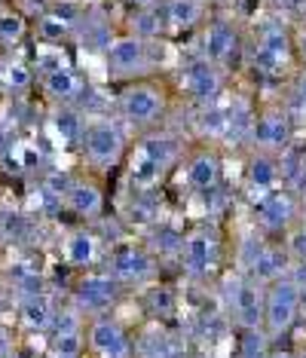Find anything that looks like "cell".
I'll return each instance as SVG.
<instances>
[{
	"label": "cell",
	"instance_id": "32",
	"mask_svg": "<svg viewBox=\"0 0 306 358\" xmlns=\"http://www.w3.org/2000/svg\"><path fill=\"white\" fill-rule=\"evenodd\" d=\"M15 352V340H13V334L0 324V358H13Z\"/></svg>",
	"mask_w": 306,
	"mask_h": 358
},
{
	"label": "cell",
	"instance_id": "10",
	"mask_svg": "<svg viewBox=\"0 0 306 358\" xmlns=\"http://www.w3.org/2000/svg\"><path fill=\"white\" fill-rule=\"evenodd\" d=\"M83 13L86 10L80 0H52L50 10L37 15V25H34L37 43L61 46L64 40H71L77 34L80 22H83Z\"/></svg>",
	"mask_w": 306,
	"mask_h": 358
},
{
	"label": "cell",
	"instance_id": "16",
	"mask_svg": "<svg viewBox=\"0 0 306 358\" xmlns=\"http://www.w3.org/2000/svg\"><path fill=\"white\" fill-rule=\"evenodd\" d=\"M37 80H40L43 95L55 104V108H77V104L86 99V92H89L83 74H80L74 64H61V68H55Z\"/></svg>",
	"mask_w": 306,
	"mask_h": 358
},
{
	"label": "cell",
	"instance_id": "7",
	"mask_svg": "<svg viewBox=\"0 0 306 358\" xmlns=\"http://www.w3.org/2000/svg\"><path fill=\"white\" fill-rule=\"evenodd\" d=\"M178 260L184 273L193 279H208L221 266V239H217L214 227H196V230L184 233Z\"/></svg>",
	"mask_w": 306,
	"mask_h": 358
},
{
	"label": "cell",
	"instance_id": "1",
	"mask_svg": "<svg viewBox=\"0 0 306 358\" xmlns=\"http://www.w3.org/2000/svg\"><path fill=\"white\" fill-rule=\"evenodd\" d=\"M80 153H83V162L92 172L110 175L129 157V141H126L123 126L108 117L86 120L83 138H80Z\"/></svg>",
	"mask_w": 306,
	"mask_h": 358
},
{
	"label": "cell",
	"instance_id": "37",
	"mask_svg": "<svg viewBox=\"0 0 306 358\" xmlns=\"http://www.w3.org/2000/svg\"><path fill=\"white\" fill-rule=\"evenodd\" d=\"M300 25H306V0H300Z\"/></svg>",
	"mask_w": 306,
	"mask_h": 358
},
{
	"label": "cell",
	"instance_id": "19",
	"mask_svg": "<svg viewBox=\"0 0 306 358\" xmlns=\"http://www.w3.org/2000/svg\"><path fill=\"white\" fill-rule=\"evenodd\" d=\"M221 178H224V166H221L217 150H212V148L193 150L187 162H184V181H187V187L193 193H199V196L214 193L217 187H221Z\"/></svg>",
	"mask_w": 306,
	"mask_h": 358
},
{
	"label": "cell",
	"instance_id": "20",
	"mask_svg": "<svg viewBox=\"0 0 306 358\" xmlns=\"http://www.w3.org/2000/svg\"><path fill=\"white\" fill-rule=\"evenodd\" d=\"M144 162H150L153 169H156L159 175H168L172 172V166L181 159V141L175 138L172 132H163V129H150L147 135L141 138L138 144H135V150Z\"/></svg>",
	"mask_w": 306,
	"mask_h": 358
},
{
	"label": "cell",
	"instance_id": "38",
	"mask_svg": "<svg viewBox=\"0 0 306 358\" xmlns=\"http://www.w3.org/2000/svg\"><path fill=\"white\" fill-rule=\"evenodd\" d=\"M144 3H156V0H135V6H144Z\"/></svg>",
	"mask_w": 306,
	"mask_h": 358
},
{
	"label": "cell",
	"instance_id": "23",
	"mask_svg": "<svg viewBox=\"0 0 306 358\" xmlns=\"http://www.w3.org/2000/svg\"><path fill=\"white\" fill-rule=\"evenodd\" d=\"M257 55L267 64H288L294 59V34L282 22H270L257 34Z\"/></svg>",
	"mask_w": 306,
	"mask_h": 358
},
{
	"label": "cell",
	"instance_id": "29",
	"mask_svg": "<svg viewBox=\"0 0 306 358\" xmlns=\"http://www.w3.org/2000/svg\"><path fill=\"white\" fill-rule=\"evenodd\" d=\"M175 306H178V297H175V291L168 285H159V282L147 285V291H144V309H147L153 319H172Z\"/></svg>",
	"mask_w": 306,
	"mask_h": 358
},
{
	"label": "cell",
	"instance_id": "5",
	"mask_svg": "<svg viewBox=\"0 0 306 358\" xmlns=\"http://www.w3.org/2000/svg\"><path fill=\"white\" fill-rule=\"evenodd\" d=\"M104 260H108L104 270L119 282V288L123 285H150L159 275V260L141 242H119L104 255Z\"/></svg>",
	"mask_w": 306,
	"mask_h": 358
},
{
	"label": "cell",
	"instance_id": "12",
	"mask_svg": "<svg viewBox=\"0 0 306 358\" xmlns=\"http://www.w3.org/2000/svg\"><path fill=\"white\" fill-rule=\"evenodd\" d=\"M291 273V257H288L285 245L279 242H270V239H257L252 255L245 260V275L252 282H257L261 288H267L270 282L282 279V275Z\"/></svg>",
	"mask_w": 306,
	"mask_h": 358
},
{
	"label": "cell",
	"instance_id": "18",
	"mask_svg": "<svg viewBox=\"0 0 306 358\" xmlns=\"http://www.w3.org/2000/svg\"><path fill=\"white\" fill-rule=\"evenodd\" d=\"M181 89L190 95L193 101L199 104H212L217 101V95L224 92V71L214 68V64H208L205 59H193L184 64L181 71Z\"/></svg>",
	"mask_w": 306,
	"mask_h": 358
},
{
	"label": "cell",
	"instance_id": "36",
	"mask_svg": "<svg viewBox=\"0 0 306 358\" xmlns=\"http://www.w3.org/2000/svg\"><path fill=\"white\" fill-rule=\"evenodd\" d=\"M6 148H10V132H6V129L0 126V153H3Z\"/></svg>",
	"mask_w": 306,
	"mask_h": 358
},
{
	"label": "cell",
	"instance_id": "40",
	"mask_svg": "<svg viewBox=\"0 0 306 358\" xmlns=\"http://www.w3.org/2000/svg\"><path fill=\"white\" fill-rule=\"evenodd\" d=\"M294 355H297V358H306V349H303V352H294Z\"/></svg>",
	"mask_w": 306,
	"mask_h": 358
},
{
	"label": "cell",
	"instance_id": "26",
	"mask_svg": "<svg viewBox=\"0 0 306 358\" xmlns=\"http://www.w3.org/2000/svg\"><path fill=\"white\" fill-rule=\"evenodd\" d=\"M50 129H52V135L59 138V144H64V148H80V138H83V129H86V117L77 108H55Z\"/></svg>",
	"mask_w": 306,
	"mask_h": 358
},
{
	"label": "cell",
	"instance_id": "41",
	"mask_svg": "<svg viewBox=\"0 0 306 358\" xmlns=\"http://www.w3.org/2000/svg\"><path fill=\"white\" fill-rule=\"evenodd\" d=\"M3 3H6V0H0V6H3Z\"/></svg>",
	"mask_w": 306,
	"mask_h": 358
},
{
	"label": "cell",
	"instance_id": "24",
	"mask_svg": "<svg viewBox=\"0 0 306 358\" xmlns=\"http://www.w3.org/2000/svg\"><path fill=\"white\" fill-rule=\"evenodd\" d=\"M55 303L43 291H31L19 300V324L31 334H46L52 331V322H55Z\"/></svg>",
	"mask_w": 306,
	"mask_h": 358
},
{
	"label": "cell",
	"instance_id": "8",
	"mask_svg": "<svg viewBox=\"0 0 306 358\" xmlns=\"http://www.w3.org/2000/svg\"><path fill=\"white\" fill-rule=\"evenodd\" d=\"M227 309L239 331H263V288L245 273L227 282Z\"/></svg>",
	"mask_w": 306,
	"mask_h": 358
},
{
	"label": "cell",
	"instance_id": "15",
	"mask_svg": "<svg viewBox=\"0 0 306 358\" xmlns=\"http://www.w3.org/2000/svg\"><path fill=\"white\" fill-rule=\"evenodd\" d=\"M104 206H108V199H104V190L99 181H92V178H71L68 187H64V196H61V208L68 211V215H74L77 221H99L104 215Z\"/></svg>",
	"mask_w": 306,
	"mask_h": 358
},
{
	"label": "cell",
	"instance_id": "35",
	"mask_svg": "<svg viewBox=\"0 0 306 358\" xmlns=\"http://www.w3.org/2000/svg\"><path fill=\"white\" fill-rule=\"evenodd\" d=\"M267 358H297L291 349H270V355Z\"/></svg>",
	"mask_w": 306,
	"mask_h": 358
},
{
	"label": "cell",
	"instance_id": "9",
	"mask_svg": "<svg viewBox=\"0 0 306 358\" xmlns=\"http://www.w3.org/2000/svg\"><path fill=\"white\" fill-rule=\"evenodd\" d=\"M86 346L95 358H135V343L114 315L86 319Z\"/></svg>",
	"mask_w": 306,
	"mask_h": 358
},
{
	"label": "cell",
	"instance_id": "30",
	"mask_svg": "<svg viewBox=\"0 0 306 358\" xmlns=\"http://www.w3.org/2000/svg\"><path fill=\"white\" fill-rule=\"evenodd\" d=\"M61 64H71L61 46H52V43H37L34 62H31V68H34V77H43V74H50V71L61 68Z\"/></svg>",
	"mask_w": 306,
	"mask_h": 358
},
{
	"label": "cell",
	"instance_id": "25",
	"mask_svg": "<svg viewBox=\"0 0 306 358\" xmlns=\"http://www.w3.org/2000/svg\"><path fill=\"white\" fill-rule=\"evenodd\" d=\"M31 34V22L25 13H19L15 6L3 3L0 6V50L13 52L25 43V37Z\"/></svg>",
	"mask_w": 306,
	"mask_h": 358
},
{
	"label": "cell",
	"instance_id": "13",
	"mask_svg": "<svg viewBox=\"0 0 306 358\" xmlns=\"http://www.w3.org/2000/svg\"><path fill=\"white\" fill-rule=\"evenodd\" d=\"M239 31L230 19H212L203 28V43H199V59H205L214 68H227V64L236 59L242 43H239Z\"/></svg>",
	"mask_w": 306,
	"mask_h": 358
},
{
	"label": "cell",
	"instance_id": "34",
	"mask_svg": "<svg viewBox=\"0 0 306 358\" xmlns=\"http://www.w3.org/2000/svg\"><path fill=\"white\" fill-rule=\"evenodd\" d=\"M294 95L306 104V68H303L300 74H297V80H294Z\"/></svg>",
	"mask_w": 306,
	"mask_h": 358
},
{
	"label": "cell",
	"instance_id": "6",
	"mask_svg": "<svg viewBox=\"0 0 306 358\" xmlns=\"http://www.w3.org/2000/svg\"><path fill=\"white\" fill-rule=\"evenodd\" d=\"M119 282L110 275L108 270H89L74 285V294H71V306L77 309L83 319H92V315H108L114 303L119 300Z\"/></svg>",
	"mask_w": 306,
	"mask_h": 358
},
{
	"label": "cell",
	"instance_id": "33",
	"mask_svg": "<svg viewBox=\"0 0 306 358\" xmlns=\"http://www.w3.org/2000/svg\"><path fill=\"white\" fill-rule=\"evenodd\" d=\"M294 55L303 62V68H306V25H300V31L294 34Z\"/></svg>",
	"mask_w": 306,
	"mask_h": 358
},
{
	"label": "cell",
	"instance_id": "11",
	"mask_svg": "<svg viewBox=\"0 0 306 358\" xmlns=\"http://www.w3.org/2000/svg\"><path fill=\"white\" fill-rule=\"evenodd\" d=\"M297 215H300V202H297V193H291L288 187H279V190L261 196L254 206V217H257V227H261L263 236L288 233L294 227Z\"/></svg>",
	"mask_w": 306,
	"mask_h": 358
},
{
	"label": "cell",
	"instance_id": "2",
	"mask_svg": "<svg viewBox=\"0 0 306 358\" xmlns=\"http://www.w3.org/2000/svg\"><path fill=\"white\" fill-rule=\"evenodd\" d=\"M117 113L126 126L135 129H156L159 120L168 113V92L163 83L153 80H135L126 83L117 95Z\"/></svg>",
	"mask_w": 306,
	"mask_h": 358
},
{
	"label": "cell",
	"instance_id": "17",
	"mask_svg": "<svg viewBox=\"0 0 306 358\" xmlns=\"http://www.w3.org/2000/svg\"><path fill=\"white\" fill-rule=\"evenodd\" d=\"M104 255H108V251H104V242L92 227H77V230H71L68 239L61 242V257L71 270L89 273L101 264Z\"/></svg>",
	"mask_w": 306,
	"mask_h": 358
},
{
	"label": "cell",
	"instance_id": "39",
	"mask_svg": "<svg viewBox=\"0 0 306 358\" xmlns=\"http://www.w3.org/2000/svg\"><path fill=\"white\" fill-rule=\"evenodd\" d=\"M52 358H83V355H52Z\"/></svg>",
	"mask_w": 306,
	"mask_h": 358
},
{
	"label": "cell",
	"instance_id": "27",
	"mask_svg": "<svg viewBox=\"0 0 306 358\" xmlns=\"http://www.w3.org/2000/svg\"><path fill=\"white\" fill-rule=\"evenodd\" d=\"M163 15H159V0L156 3H144V6H135L129 13V31L126 34L132 37H141V40H159L163 37Z\"/></svg>",
	"mask_w": 306,
	"mask_h": 358
},
{
	"label": "cell",
	"instance_id": "21",
	"mask_svg": "<svg viewBox=\"0 0 306 358\" xmlns=\"http://www.w3.org/2000/svg\"><path fill=\"white\" fill-rule=\"evenodd\" d=\"M245 184L257 199L282 187V172H279V157L267 150H254L245 166Z\"/></svg>",
	"mask_w": 306,
	"mask_h": 358
},
{
	"label": "cell",
	"instance_id": "14",
	"mask_svg": "<svg viewBox=\"0 0 306 358\" xmlns=\"http://www.w3.org/2000/svg\"><path fill=\"white\" fill-rule=\"evenodd\" d=\"M252 138L257 144V150H267V153H279L294 141V123H291V113L285 108H267L254 117L252 123Z\"/></svg>",
	"mask_w": 306,
	"mask_h": 358
},
{
	"label": "cell",
	"instance_id": "4",
	"mask_svg": "<svg viewBox=\"0 0 306 358\" xmlns=\"http://www.w3.org/2000/svg\"><path fill=\"white\" fill-rule=\"evenodd\" d=\"M300 306H303V288L291 275H282V279L270 282L263 288V334L270 340L285 337L300 319Z\"/></svg>",
	"mask_w": 306,
	"mask_h": 358
},
{
	"label": "cell",
	"instance_id": "31",
	"mask_svg": "<svg viewBox=\"0 0 306 358\" xmlns=\"http://www.w3.org/2000/svg\"><path fill=\"white\" fill-rule=\"evenodd\" d=\"M270 337L263 331H242L239 337V358H267Z\"/></svg>",
	"mask_w": 306,
	"mask_h": 358
},
{
	"label": "cell",
	"instance_id": "3",
	"mask_svg": "<svg viewBox=\"0 0 306 358\" xmlns=\"http://www.w3.org/2000/svg\"><path fill=\"white\" fill-rule=\"evenodd\" d=\"M104 64H108V77L114 80H126V83L147 80L156 71V40L119 34L104 50Z\"/></svg>",
	"mask_w": 306,
	"mask_h": 358
},
{
	"label": "cell",
	"instance_id": "22",
	"mask_svg": "<svg viewBox=\"0 0 306 358\" xmlns=\"http://www.w3.org/2000/svg\"><path fill=\"white\" fill-rule=\"evenodd\" d=\"M163 25L172 34H187L205 22V0H159Z\"/></svg>",
	"mask_w": 306,
	"mask_h": 358
},
{
	"label": "cell",
	"instance_id": "28",
	"mask_svg": "<svg viewBox=\"0 0 306 358\" xmlns=\"http://www.w3.org/2000/svg\"><path fill=\"white\" fill-rule=\"evenodd\" d=\"M34 68L22 59H3L0 62V89L10 95H25L31 86H34Z\"/></svg>",
	"mask_w": 306,
	"mask_h": 358
}]
</instances>
